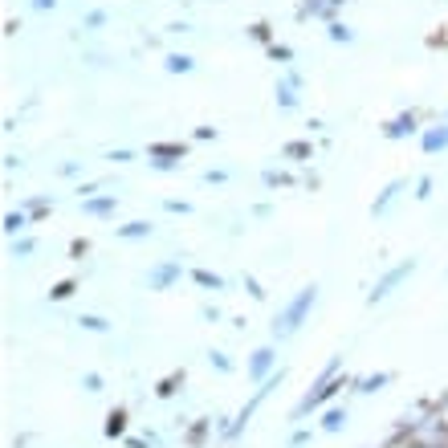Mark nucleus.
<instances>
[{
	"mask_svg": "<svg viewBox=\"0 0 448 448\" xmlns=\"http://www.w3.org/2000/svg\"><path fill=\"white\" fill-rule=\"evenodd\" d=\"M282 155H289V159H310L314 147H310L306 139H294V143H285V147H282Z\"/></svg>",
	"mask_w": 448,
	"mask_h": 448,
	"instance_id": "obj_15",
	"label": "nucleus"
},
{
	"mask_svg": "<svg viewBox=\"0 0 448 448\" xmlns=\"http://www.w3.org/2000/svg\"><path fill=\"white\" fill-rule=\"evenodd\" d=\"M261 180H265V188H285V183H289V176H285V171H265Z\"/></svg>",
	"mask_w": 448,
	"mask_h": 448,
	"instance_id": "obj_24",
	"label": "nucleus"
},
{
	"mask_svg": "<svg viewBox=\"0 0 448 448\" xmlns=\"http://www.w3.org/2000/svg\"><path fill=\"white\" fill-rule=\"evenodd\" d=\"M74 289H78V282H57V285L50 289V298H53V301H66Z\"/></svg>",
	"mask_w": 448,
	"mask_h": 448,
	"instance_id": "obj_22",
	"label": "nucleus"
},
{
	"mask_svg": "<svg viewBox=\"0 0 448 448\" xmlns=\"http://www.w3.org/2000/svg\"><path fill=\"white\" fill-rule=\"evenodd\" d=\"M167 74H192V69H196V62H192V57H188V53H167Z\"/></svg>",
	"mask_w": 448,
	"mask_h": 448,
	"instance_id": "obj_12",
	"label": "nucleus"
},
{
	"mask_svg": "<svg viewBox=\"0 0 448 448\" xmlns=\"http://www.w3.org/2000/svg\"><path fill=\"white\" fill-rule=\"evenodd\" d=\"M387 379H391L387 371H379V375H367V379H359V383H355V391H363V396H367V391H379V387H383Z\"/></svg>",
	"mask_w": 448,
	"mask_h": 448,
	"instance_id": "obj_16",
	"label": "nucleus"
},
{
	"mask_svg": "<svg viewBox=\"0 0 448 448\" xmlns=\"http://www.w3.org/2000/svg\"><path fill=\"white\" fill-rule=\"evenodd\" d=\"M180 383H183V371H180V375H167L155 391H159V396H176V387H180Z\"/></svg>",
	"mask_w": 448,
	"mask_h": 448,
	"instance_id": "obj_23",
	"label": "nucleus"
},
{
	"mask_svg": "<svg viewBox=\"0 0 448 448\" xmlns=\"http://www.w3.org/2000/svg\"><path fill=\"white\" fill-rule=\"evenodd\" d=\"M383 134L387 139H403V134H415V115L408 110V115H396L387 127H383Z\"/></svg>",
	"mask_w": 448,
	"mask_h": 448,
	"instance_id": "obj_7",
	"label": "nucleus"
},
{
	"mask_svg": "<svg viewBox=\"0 0 448 448\" xmlns=\"http://www.w3.org/2000/svg\"><path fill=\"white\" fill-rule=\"evenodd\" d=\"M403 188H408V180H391V183H387V188L379 192V200L371 204V216H383V212H387V204H391V200H396Z\"/></svg>",
	"mask_w": 448,
	"mask_h": 448,
	"instance_id": "obj_8",
	"label": "nucleus"
},
{
	"mask_svg": "<svg viewBox=\"0 0 448 448\" xmlns=\"http://www.w3.org/2000/svg\"><path fill=\"white\" fill-rule=\"evenodd\" d=\"M82 387H86V391H102V375H94V371L82 375Z\"/></svg>",
	"mask_w": 448,
	"mask_h": 448,
	"instance_id": "obj_29",
	"label": "nucleus"
},
{
	"mask_svg": "<svg viewBox=\"0 0 448 448\" xmlns=\"http://www.w3.org/2000/svg\"><path fill=\"white\" fill-rule=\"evenodd\" d=\"M192 282L196 285H204V289H220V277H216V273H208V269H192Z\"/></svg>",
	"mask_w": 448,
	"mask_h": 448,
	"instance_id": "obj_20",
	"label": "nucleus"
},
{
	"mask_svg": "<svg viewBox=\"0 0 448 448\" xmlns=\"http://www.w3.org/2000/svg\"><path fill=\"white\" fill-rule=\"evenodd\" d=\"M122 432H127V412L118 408V412L106 415V436H122Z\"/></svg>",
	"mask_w": 448,
	"mask_h": 448,
	"instance_id": "obj_17",
	"label": "nucleus"
},
{
	"mask_svg": "<svg viewBox=\"0 0 448 448\" xmlns=\"http://www.w3.org/2000/svg\"><path fill=\"white\" fill-rule=\"evenodd\" d=\"M273 363H277L273 347H257V350H253V359H249V379L265 383V379H269V371H273Z\"/></svg>",
	"mask_w": 448,
	"mask_h": 448,
	"instance_id": "obj_4",
	"label": "nucleus"
},
{
	"mask_svg": "<svg viewBox=\"0 0 448 448\" xmlns=\"http://www.w3.org/2000/svg\"><path fill=\"white\" fill-rule=\"evenodd\" d=\"M163 208H167V212H180V216H188V212H192V204H183V200H167Z\"/></svg>",
	"mask_w": 448,
	"mask_h": 448,
	"instance_id": "obj_30",
	"label": "nucleus"
},
{
	"mask_svg": "<svg viewBox=\"0 0 448 448\" xmlns=\"http://www.w3.org/2000/svg\"><path fill=\"white\" fill-rule=\"evenodd\" d=\"M343 424H347V412H343V408H331V412L322 415V428L326 432H338Z\"/></svg>",
	"mask_w": 448,
	"mask_h": 448,
	"instance_id": "obj_19",
	"label": "nucleus"
},
{
	"mask_svg": "<svg viewBox=\"0 0 448 448\" xmlns=\"http://www.w3.org/2000/svg\"><path fill=\"white\" fill-rule=\"evenodd\" d=\"M269 57H273V62H289V57H294V50H289V45H269Z\"/></svg>",
	"mask_w": 448,
	"mask_h": 448,
	"instance_id": "obj_25",
	"label": "nucleus"
},
{
	"mask_svg": "<svg viewBox=\"0 0 448 448\" xmlns=\"http://www.w3.org/2000/svg\"><path fill=\"white\" fill-rule=\"evenodd\" d=\"M53 4H57V0H33V8H37V13H45V8H53Z\"/></svg>",
	"mask_w": 448,
	"mask_h": 448,
	"instance_id": "obj_39",
	"label": "nucleus"
},
{
	"mask_svg": "<svg viewBox=\"0 0 448 448\" xmlns=\"http://www.w3.org/2000/svg\"><path fill=\"white\" fill-rule=\"evenodd\" d=\"M204 180H208V183H224V180H229V171H204Z\"/></svg>",
	"mask_w": 448,
	"mask_h": 448,
	"instance_id": "obj_34",
	"label": "nucleus"
},
{
	"mask_svg": "<svg viewBox=\"0 0 448 448\" xmlns=\"http://www.w3.org/2000/svg\"><path fill=\"white\" fill-rule=\"evenodd\" d=\"M326 33H331V41H338V45H347V41H355V33H350V29L343 25V21H331V25H326Z\"/></svg>",
	"mask_w": 448,
	"mask_h": 448,
	"instance_id": "obj_18",
	"label": "nucleus"
},
{
	"mask_svg": "<svg viewBox=\"0 0 448 448\" xmlns=\"http://www.w3.org/2000/svg\"><path fill=\"white\" fill-rule=\"evenodd\" d=\"M314 301H318V285H306V289H298V298L289 301L282 314H277V322H273V338H289V334H294L301 322L310 318Z\"/></svg>",
	"mask_w": 448,
	"mask_h": 448,
	"instance_id": "obj_1",
	"label": "nucleus"
},
{
	"mask_svg": "<svg viewBox=\"0 0 448 448\" xmlns=\"http://www.w3.org/2000/svg\"><path fill=\"white\" fill-rule=\"evenodd\" d=\"M29 253H33V241H29V236L13 241V257H29Z\"/></svg>",
	"mask_w": 448,
	"mask_h": 448,
	"instance_id": "obj_26",
	"label": "nucleus"
},
{
	"mask_svg": "<svg viewBox=\"0 0 448 448\" xmlns=\"http://www.w3.org/2000/svg\"><path fill=\"white\" fill-rule=\"evenodd\" d=\"M151 167H159V171H171V167H176V159H151Z\"/></svg>",
	"mask_w": 448,
	"mask_h": 448,
	"instance_id": "obj_37",
	"label": "nucleus"
},
{
	"mask_svg": "<svg viewBox=\"0 0 448 448\" xmlns=\"http://www.w3.org/2000/svg\"><path fill=\"white\" fill-rule=\"evenodd\" d=\"M25 229H29V212H21V208H17V212L4 216V233H8V236H21Z\"/></svg>",
	"mask_w": 448,
	"mask_h": 448,
	"instance_id": "obj_13",
	"label": "nucleus"
},
{
	"mask_svg": "<svg viewBox=\"0 0 448 448\" xmlns=\"http://www.w3.org/2000/svg\"><path fill=\"white\" fill-rule=\"evenodd\" d=\"M440 147H448V127H432L428 134H424V151H440Z\"/></svg>",
	"mask_w": 448,
	"mask_h": 448,
	"instance_id": "obj_14",
	"label": "nucleus"
},
{
	"mask_svg": "<svg viewBox=\"0 0 448 448\" xmlns=\"http://www.w3.org/2000/svg\"><path fill=\"white\" fill-rule=\"evenodd\" d=\"M196 139H216V127H196Z\"/></svg>",
	"mask_w": 448,
	"mask_h": 448,
	"instance_id": "obj_38",
	"label": "nucleus"
},
{
	"mask_svg": "<svg viewBox=\"0 0 448 448\" xmlns=\"http://www.w3.org/2000/svg\"><path fill=\"white\" fill-rule=\"evenodd\" d=\"M204 432H208V420H200L196 428L188 432V436H192V444H200V440H204Z\"/></svg>",
	"mask_w": 448,
	"mask_h": 448,
	"instance_id": "obj_32",
	"label": "nucleus"
},
{
	"mask_svg": "<svg viewBox=\"0 0 448 448\" xmlns=\"http://www.w3.org/2000/svg\"><path fill=\"white\" fill-rule=\"evenodd\" d=\"M180 261H163V265H155L147 273V289H167L171 282H180Z\"/></svg>",
	"mask_w": 448,
	"mask_h": 448,
	"instance_id": "obj_5",
	"label": "nucleus"
},
{
	"mask_svg": "<svg viewBox=\"0 0 448 448\" xmlns=\"http://www.w3.org/2000/svg\"><path fill=\"white\" fill-rule=\"evenodd\" d=\"M115 208H118L115 196H94L82 204V212H90V216H115Z\"/></svg>",
	"mask_w": 448,
	"mask_h": 448,
	"instance_id": "obj_9",
	"label": "nucleus"
},
{
	"mask_svg": "<svg viewBox=\"0 0 448 448\" xmlns=\"http://www.w3.org/2000/svg\"><path fill=\"white\" fill-rule=\"evenodd\" d=\"M444 127H448V122H444Z\"/></svg>",
	"mask_w": 448,
	"mask_h": 448,
	"instance_id": "obj_40",
	"label": "nucleus"
},
{
	"mask_svg": "<svg viewBox=\"0 0 448 448\" xmlns=\"http://www.w3.org/2000/svg\"><path fill=\"white\" fill-rule=\"evenodd\" d=\"M282 375H285V371H277V375H269V379L261 383V387H257V391H253V399H249V403H245V408H241V412H236V420H233V424H229V428H224V436H229V440H233V436H241V432H245V424H249V420H253V412H257V408H261V403H265V396H269V391H273V387H277V383H282Z\"/></svg>",
	"mask_w": 448,
	"mask_h": 448,
	"instance_id": "obj_2",
	"label": "nucleus"
},
{
	"mask_svg": "<svg viewBox=\"0 0 448 448\" xmlns=\"http://www.w3.org/2000/svg\"><path fill=\"white\" fill-rule=\"evenodd\" d=\"M102 25H106V13H102V8L86 13V29H102Z\"/></svg>",
	"mask_w": 448,
	"mask_h": 448,
	"instance_id": "obj_27",
	"label": "nucleus"
},
{
	"mask_svg": "<svg viewBox=\"0 0 448 448\" xmlns=\"http://www.w3.org/2000/svg\"><path fill=\"white\" fill-rule=\"evenodd\" d=\"M110 159H115V163H131L134 155H131V151H110Z\"/></svg>",
	"mask_w": 448,
	"mask_h": 448,
	"instance_id": "obj_36",
	"label": "nucleus"
},
{
	"mask_svg": "<svg viewBox=\"0 0 448 448\" xmlns=\"http://www.w3.org/2000/svg\"><path fill=\"white\" fill-rule=\"evenodd\" d=\"M115 236H122V241H139V236H151V224L147 220H131V224H118Z\"/></svg>",
	"mask_w": 448,
	"mask_h": 448,
	"instance_id": "obj_11",
	"label": "nucleus"
},
{
	"mask_svg": "<svg viewBox=\"0 0 448 448\" xmlns=\"http://www.w3.org/2000/svg\"><path fill=\"white\" fill-rule=\"evenodd\" d=\"M151 155H155V159H183V155H188V147H183V143H151Z\"/></svg>",
	"mask_w": 448,
	"mask_h": 448,
	"instance_id": "obj_10",
	"label": "nucleus"
},
{
	"mask_svg": "<svg viewBox=\"0 0 448 448\" xmlns=\"http://www.w3.org/2000/svg\"><path fill=\"white\" fill-rule=\"evenodd\" d=\"M249 33H253V37H261V41H265V37H269V25H265V21H257V25H253Z\"/></svg>",
	"mask_w": 448,
	"mask_h": 448,
	"instance_id": "obj_35",
	"label": "nucleus"
},
{
	"mask_svg": "<svg viewBox=\"0 0 448 448\" xmlns=\"http://www.w3.org/2000/svg\"><path fill=\"white\" fill-rule=\"evenodd\" d=\"M412 273H415V257H408V261L391 265V269H387V273L379 277V282H375V289L367 294V301H371V306H375V301H383V298H387V294H391V289H396L399 282H408Z\"/></svg>",
	"mask_w": 448,
	"mask_h": 448,
	"instance_id": "obj_3",
	"label": "nucleus"
},
{
	"mask_svg": "<svg viewBox=\"0 0 448 448\" xmlns=\"http://www.w3.org/2000/svg\"><path fill=\"white\" fill-rule=\"evenodd\" d=\"M208 359H212V363H216V371H233V363H229V359H224V355H220V350H212V355H208Z\"/></svg>",
	"mask_w": 448,
	"mask_h": 448,
	"instance_id": "obj_31",
	"label": "nucleus"
},
{
	"mask_svg": "<svg viewBox=\"0 0 448 448\" xmlns=\"http://www.w3.org/2000/svg\"><path fill=\"white\" fill-rule=\"evenodd\" d=\"M29 212H33V216H41V212H50V200H33V204H29Z\"/></svg>",
	"mask_w": 448,
	"mask_h": 448,
	"instance_id": "obj_33",
	"label": "nucleus"
},
{
	"mask_svg": "<svg viewBox=\"0 0 448 448\" xmlns=\"http://www.w3.org/2000/svg\"><path fill=\"white\" fill-rule=\"evenodd\" d=\"M298 86H301V78H298V74H285L282 82H277V106H282V110L298 106Z\"/></svg>",
	"mask_w": 448,
	"mask_h": 448,
	"instance_id": "obj_6",
	"label": "nucleus"
},
{
	"mask_svg": "<svg viewBox=\"0 0 448 448\" xmlns=\"http://www.w3.org/2000/svg\"><path fill=\"white\" fill-rule=\"evenodd\" d=\"M78 322H82V331H94V334H106V326H110V322L98 318V314H82Z\"/></svg>",
	"mask_w": 448,
	"mask_h": 448,
	"instance_id": "obj_21",
	"label": "nucleus"
},
{
	"mask_svg": "<svg viewBox=\"0 0 448 448\" xmlns=\"http://www.w3.org/2000/svg\"><path fill=\"white\" fill-rule=\"evenodd\" d=\"M432 196V180L424 176V180H415V200H428Z\"/></svg>",
	"mask_w": 448,
	"mask_h": 448,
	"instance_id": "obj_28",
	"label": "nucleus"
}]
</instances>
